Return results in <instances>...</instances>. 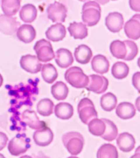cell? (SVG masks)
Wrapping results in <instances>:
<instances>
[{
  "label": "cell",
  "instance_id": "cell-41",
  "mask_svg": "<svg viewBox=\"0 0 140 158\" xmlns=\"http://www.w3.org/2000/svg\"><path fill=\"white\" fill-rule=\"evenodd\" d=\"M3 81V80L2 77V75L0 74V87L2 85Z\"/></svg>",
  "mask_w": 140,
  "mask_h": 158
},
{
  "label": "cell",
  "instance_id": "cell-24",
  "mask_svg": "<svg viewBox=\"0 0 140 158\" xmlns=\"http://www.w3.org/2000/svg\"><path fill=\"white\" fill-rule=\"evenodd\" d=\"M68 31L71 36L74 37V39H83L88 35L86 25L81 22H74L70 23L68 27Z\"/></svg>",
  "mask_w": 140,
  "mask_h": 158
},
{
  "label": "cell",
  "instance_id": "cell-30",
  "mask_svg": "<svg viewBox=\"0 0 140 158\" xmlns=\"http://www.w3.org/2000/svg\"><path fill=\"white\" fill-rule=\"evenodd\" d=\"M88 129L94 136L102 137L106 131V123L102 118H94L89 123Z\"/></svg>",
  "mask_w": 140,
  "mask_h": 158
},
{
  "label": "cell",
  "instance_id": "cell-33",
  "mask_svg": "<svg viewBox=\"0 0 140 158\" xmlns=\"http://www.w3.org/2000/svg\"><path fill=\"white\" fill-rule=\"evenodd\" d=\"M106 123V129L105 132L101 137L105 141L111 142L114 140L118 136V130L116 124L113 121L107 118H102Z\"/></svg>",
  "mask_w": 140,
  "mask_h": 158
},
{
  "label": "cell",
  "instance_id": "cell-15",
  "mask_svg": "<svg viewBox=\"0 0 140 158\" xmlns=\"http://www.w3.org/2000/svg\"><path fill=\"white\" fill-rule=\"evenodd\" d=\"M22 118L25 123L34 130H38L47 126L45 122L39 120L34 111L29 110H25L22 114Z\"/></svg>",
  "mask_w": 140,
  "mask_h": 158
},
{
  "label": "cell",
  "instance_id": "cell-23",
  "mask_svg": "<svg viewBox=\"0 0 140 158\" xmlns=\"http://www.w3.org/2000/svg\"><path fill=\"white\" fill-rule=\"evenodd\" d=\"M74 108L71 104L62 102L55 106L54 113L57 118L62 120H69L74 115Z\"/></svg>",
  "mask_w": 140,
  "mask_h": 158
},
{
  "label": "cell",
  "instance_id": "cell-40",
  "mask_svg": "<svg viewBox=\"0 0 140 158\" xmlns=\"http://www.w3.org/2000/svg\"><path fill=\"white\" fill-rule=\"evenodd\" d=\"M34 158H50L48 156H45L43 153H41V152H40V153H38V154H37V156H34Z\"/></svg>",
  "mask_w": 140,
  "mask_h": 158
},
{
  "label": "cell",
  "instance_id": "cell-31",
  "mask_svg": "<svg viewBox=\"0 0 140 158\" xmlns=\"http://www.w3.org/2000/svg\"><path fill=\"white\" fill-rule=\"evenodd\" d=\"M19 0H2L1 1V8L3 12L8 16H12L19 11L20 7Z\"/></svg>",
  "mask_w": 140,
  "mask_h": 158
},
{
  "label": "cell",
  "instance_id": "cell-3",
  "mask_svg": "<svg viewBox=\"0 0 140 158\" xmlns=\"http://www.w3.org/2000/svg\"><path fill=\"white\" fill-rule=\"evenodd\" d=\"M62 141L67 150L72 156H77L83 148V136L78 132H69L62 137Z\"/></svg>",
  "mask_w": 140,
  "mask_h": 158
},
{
  "label": "cell",
  "instance_id": "cell-39",
  "mask_svg": "<svg viewBox=\"0 0 140 158\" xmlns=\"http://www.w3.org/2000/svg\"><path fill=\"white\" fill-rule=\"evenodd\" d=\"M135 106L137 110L140 112V96L138 97L136 99Z\"/></svg>",
  "mask_w": 140,
  "mask_h": 158
},
{
  "label": "cell",
  "instance_id": "cell-28",
  "mask_svg": "<svg viewBox=\"0 0 140 158\" xmlns=\"http://www.w3.org/2000/svg\"><path fill=\"white\" fill-rule=\"evenodd\" d=\"M69 92L66 85L62 81L57 82L51 87L52 95L58 101H62L66 98Z\"/></svg>",
  "mask_w": 140,
  "mask_h": 158
},
{
  "label": "cell",
  "instance_id": "cell-29",
  "mask_svg": "<svg viewBox=\"0 0 140 158\" xmlns=\"http://www.w3.org/2000/svg\"><path fill=\"white\" fill-rule=\"evenodd\" d=\"M117 104V98L116 95L107 92L101 96L100 99V106L103 110L111 111L114 110Z\"/></svg>",
  "mask_w": 140,
  "mask_h": 158
},
{
  "label": "cell",
  "instance_id": "cell-44",
  "mask_svg": "<svg viewBox=\"0 0 140 158\" xmlns=\"http://www.w3.org/2000/svg\"><path fill=\"white\" fill-rule=\"evenodd\" d=\"M0 158H6L3 155L0 153Z\"/></svg>",
  "mask_w": 140,
  "mask_h": 158
},
{
  "label": "cell",
  "instance_id": "cell-22",
  "mask_svg": "<svg viewBox=\"0 0 140 158\" xmlns=\"http://www.w3.org/2000/svg\"><path fill=\"white\" fill-rule=\"evenodd\" d=\"M74 55L77 62L82 64H86L90 62L93 56V52L88 46L81 44L75 49Z\"/></svg>",
  "mask_w": 140,
  "mask_h": 158
},
{
  "label": "cell",
  "instance_id": "cell-5",
  "mask_svg": "<svg viewBox=\"0 0 140 158\" xmlns=\"http://www.w3.org/2000/svg\"><path fill=\"white\" fill-rule=\"evenodd\" d=\"M78 113L82 122L86 125L94 118H98V113L94 104L90 99L84 98L82 99L78 104Z\"/></svg>",
  "mask_w": 140,
  "mask_h": 158
},
{
  "label": "cell",
  "instance_id": "cell-43",
  "mask_svg": "<svg viewBox=\"0 0 140 158\" xmlns=\"http://www.w3.org/2000/svg\"><path fill=\"white\" fill-rule=\"evenodd\" d=\"M138 66L140 68V58H138Z\"/></svg>",
  "mask_w": 140,
  "mask_h": 158
},
{
  "label": "cell",
  "instance_id": "cell-42",
  "mask_svg": "<svg viewBox=\"0 0 140 158\" xmlns=\"http://www.w3.org/2000/svg\"><path fill=\"white\" fill-rule=\"evenodd\" d=\"M20 158H33L31 156H21Z\"/></svg>",
  "mask_w": 140,
  "mask_h": 158
},
{
  "label": "cell",
  "instance_id": "cell-34",
  "mask_svg": "<svg viewBox=\"0 0 140 158\" xmlns=\"http://www.w3.org/2000/svg\"><path fill=\"white\" fill-rule=\"evenodd\" d=\"M54 103L50 99H42L37 104V112L42 116H48L52 115L54 110Z\"/></svg>",
  "mask_w": 140,
  "mask_h": 158
},
{
  "label": "cell",
  "instance_id": "cell-27",
  "mask_svg": "<svg viewBox=\"0 0 140 158\" xmlns=\"http://www.w3.org/2000/svg\"><path fill=\"white\" fill-rule=\"evenodd\" d=\"M97 158H118V152L115 146L105 143L99 148L96 154Z\"/></svg>",
  "mask_w": 140,
  "mask_h": 158
},
{
  "label": "cell",
  "instance_id": "cell-14",
  "mask_svg": "<svg viewBox=\"0 0 140 158\" xmlns=\"http://www.w3.org/2000/svg\"><path fill=\"white\" fill-rule=\"evenodd\" d=\"M54 134L52 130L48 127H44L35 131L33 135L34 142L37 146L46 147L52 143Z\"/></svg>",
  "mask_w": 140,
  "mask_h": 158
},
{
  "label": "cell",
  "instance_id": "cell-2",
  "mask_svg": "<svg viewBox=\"0 0 140 158\" xmlns=\"http://www.w3.org/2000/svg\"><path fill=\"white\" fill-rule=\"evenodd\" d=\"M101 13V7L98 2L93 1H87L82 7V20L89 27H93L100 21Z\"/></svg>",
  "mask_w": 140,
  "mask_h": 158
},
{
  "label": "cell",
  "instance_id": "cell-12",
  "mask_svg": "<svg viewBox=\"0 0 140 158\" xmlns=\"http://www.w3.org/2000/svg\"><path fill=\"white\" fill-rule=\"evenodd\" d=\"M20 64L24 70L31 74H36L40 72L42 67V64L37 57L30 54L22 56Z\"/></svg>",
  "mask_w": 140,
  "mask_h": 158
},
{
  "label": "cell",
  "instance_id": "cell-9",
  "mask_svg": "<svg viewBox=\"0 0 140 158\" xmlns=\"http://www.w3.org/2000/svg\"><path fill=\"white\" fill-rule=\"evenodd\" d=\"M89 83L86 89L89 91L101 94L106 91L108 89V79L103 76L92 74L89 76Z\"/></svg>",
  "mask_w": 140,
  "mask_h": 158
},
{
  "label": "cell",
  "instance_id": "cell-25",
  "mask_svg": "<svg viewBox=\"0 0 140 158\" xmlns=\"http://www.w3.org/2000/svg\"><path fill=\"white\" fill-rule=\"evenodd\" d=\"M37 15V9L32 4L25 5L20 10V18L25 23L33 22L36 19Z\"/></svg>",
  "mask_w": 140,
  "mask_h": 158
},
{
  "label": "cell",
  "instance_id": "cell-36",
  "mask_svg": "<svg viewBox=\"0 0 140 158\" xmlns=\"http://www.w3.org/2000/svg\"><path fill=\"white\" fill-rule=\"evenodd\" d=\"M8 138L7 135L2 132H0V151L6 147L7 144Z\"/></svg>",
  "mask_w": 140,
  "mask_h": 158
},
{
  "label": "cell",
  "instance_id": "cell-32",
  "mask_svg": "<svg viewBox=\"0 0 140 158\" xmlns=\"http://www.w3.org/2000/svg\"><path fill=\"white\" fill-rule=\"evenodd\" d=\"M111 72L114 78L122 80L128 76L129 73V68L124 62H117L113 64Z\"/></svg>",
  "mask_w": 140,
  "mask_h": 158
},
{
  "label": "cell",
  "instance_id": "cell-6",
  "mask_svg": "<svg viewBox=\"0 0 140 158\" xmlns=\"http://www.w3.org/2000/svg\"><path fill=\"white\" fill-rule=\"evenodd\" d=\"M30 148V139L25 134H18L8 143V149L14 156L24 154Z\"/></svg>",
  "mask_w": 140,
  "mask_h": 158
},
{
  "label": "cell",
  "instance_id": "cell-38",
  "mask_svg": "<svg viewBox=\"0 0 140 158\" xmlns=\"http://www.w3.org/2000/svg\"><path fill=\"white\" fill-rule=\"evenodd\" d=\"M130 158H140V146L136 148L135 154L131 156Z\"/></svg>",
  "mask_w": 140,
  "mask_h": 158
},
{
  "label": "cell",
  "instance_id": "cell-26",
  "mask_svg": "<svg viewBox=\"0 0 140 158\" xmlns=\"http://www.w3.org/2000/svg\"><path fill=\"white\" fill-rule=\"evenodd\" d=\"M41 75L43 80L48 84H53L58 76L56 68L50 63L42 65Z\"/></svg>",
  "mask_w": 140,
  "mask_h": 158
},
{
  "label": "cell",
  "instance_id": "cell-7",
  "mask_svg": "<svg viewBox=\"0 0 140 158\" xmlns=\"http://www.w3.org/2000/svg\"><path fill=\"white\" fill-rule=\"evenodd\" d=\"M34 49L40 62H49L55 56L50 42L44 39L37 41Z\"/></svg>",
  "mask_w": 140,
  "mask_h": 158
},
{
  "label": "cell",
  "instance_id": "cell-4",
  "mask_svg": "<svg viewBox=\"0 0 140 158\" xmlns=\"http://www.w3.org/2000/svg\"><path fill=\"white\" fill-rule=\"evenodd\" d=\"M65 79L72 86L77 89L86 88L88 85L89 77L79 67H71L67 70Z\"/></svg>",
  "mask_w": 140,
  "mask_h": 158
},
{
  "label": "cell",
  "instance_id": "cell-1",
  "mask_svg": "<svg viewBox=\"0 0 140 158\" xmlns=\"http://www.w3.org/2000/svg\"><path fill=\"white\" fill-rule=\"evenodd\" d=\"M111 54L118 59L130 61L138 55V46L135 42L131 40L121 41L116 40L111 42L110 46Z\"/></svg>",
  "mask_w": 140,
  "mask_h": 158
},
{
  "label": "cell",
  "instance_id": "cell-19",
  "mask_svg": "<svg viewBox=\"0 0 140 158\" xmlns=\"http://www.w3.org/2000/svg\"><path fill=\"white\" fill-rule=\"evenodd\" d=\"M136 113L135 107L134 104L126 102L119 104L116 110L117 115L123 120L133 118L135 115Z\"/></svg>",
  "mask_w": 140,
  "mask_h": 158
},
{
  "label": "cell",
  "instance_id": "cell-35",
  "mask_svg": "<svg viewBox=\"0 0 140 158\" xmlns=\"http://www.w3.org/2000/svg\"><path fill=\"white\" fill-rule=\"evenodd\" d=\"M133 86L140 94V72L134 73L132 77Z\"/></svg>",
  "mask_w": 140,
  "mask_h": 158
},
{
  "label": "cell",
  "instance_id": "cell-13",
  "mask_svg": "<svg viewBox=\"0 0 140 158\" xmlns=\"http://www.w3.org/2000/svg\"><path fill=\"white\" fill-rule=\"evenodd\" d=\"M105 25L111 32H119L124 25L123 15L117 12L110 13L105 18Z\"/></svg>",
  "mask_w": 140,
  "mask_h": 158
},
{
  "label": "cell",
  "instance_id": "cell-20",
  "mask_svg": "<svg viewBox=\"0 0 140 158\" xmlns=\"http://www.w3.org/2000/svg\"><path fill=\"white\" fill-rule=\"evenodd\" d=\"M91 64L94 71L101 75L107 73L110 68V62L107 58L102 54L95 56L92 59Z\"/></svg>",
  "mask_w": 140,
  "mask_h": 158
},
{
  "label": "cell",
  "instance_id": "cell-45",
  "mask_svg": "<svg viewBox=\"0 0 140 158\" xmlns=\"http://www.w3.org/2000/svg\"><path fill=\"white\" fill-rule=\"evenodd\" d=\"M79 158L78 157H76V156H70L69 158Z\"/></svg>",
  "mask_w": 140,
  "mask_h": 158
},
{
  "label": "cell",
  "instance_id": "cell-17",
  "mask_svg": "<svg viewBox=\"0 0 140 158\" xmlns=\"http://www.w3.org/2000/svg\"><path fill=\"white\" fill-rule=\"evenodd\" d=\"M66 34V28L61 23L52 25L46 32V36L47 39L53 42L62 41L65 38Z\"/></svg>",
  "mask_w": 140,
  "mask_h": 158
},
{
  "label": "cell",
  "instance_id": "cell-8",
  "mask_svg": "<svg viewBox=\"0 0 140 158\" xmlns=\"http://www.w3.org/2000/svg\"><path fill=\"white\" fill-rule=\"evenodd\" d=\"M47 13L48 18L53 22L61 23L65 21L67 10L64 4L55 1L48 6Z\"/></svg>",
  "mask_w": 140,
  "mask_h": 158
},
{
  "label": "cell",
  "instance_id": "cell-10",
  "mask_svg": "<svg viewBox=\"0 0 140 158\" xmlns=\"http://www.w3.org/2000/svg\"><path fill=\"white\" fill-rule=\"evenodd\" d=\"M126 36L131 40H137L140 38V14L134 15L124 25Z\"/></svg>",
  "mask_w": 140,
  "mask_h": 158
},
{
  "label": "cell",
  "instance_id": "cell-11",
  "mask_svg": "<svg viewBox=\"0 0 140 158\" xmlns=\"http://www.w3.org/2000/svg\"><path fill=\"white\" fill-rule=\"evenodd\" d=\"M20 23L15 18L5 15H0V31L7 35L14 34L20 27Z\"/></svg>",
  "mask_w": 140,
  "mask_h": 158
},
{
  "label": "cell",
  "instance_id": "cell-18",
  "mask_svg": "<svg viewBox=\"0 0 140 158\" xmlns=\"http://www.w3.org/2000/svg\"><path fill=\"white\" fill-rule=\"evenodd\" d=\"M55 59L58 66L62 68H67L71 66L74 61L71 52L68 49L63 48L57 50Z\"/></svg>",
  "mask_w": 140,
  "mask_h": 158
},
{
  "label": "cell",
  "instance_id": "cell-21",
  "mask_svg": "<svg viewBox=\"0 0 140 158\" xmlns=\"http://www.w3.org/2000/svg\"><path fill=\"white\" fill-rule=\"evenodd\" d=\"M36 32L31 25H22L17 32L18 39L25 44H29L35 39Z\"/></svg>",
  "mask_w": 140,
  "mask_h": 158
},
{
  "label": "cell",
  "instance_id": "cell-16",
  "mask_svg": "<svg viewBox=\"0 0 140 158\" xmlns=\"http://www.w3.org/2000/svg\"><path fill=\"white\" fill-rule=\"evenodd\" d=\"M117 144L121 151L126 153L130 152L135 148V139L130 133L123 132L117 138Z\"/></svg>",
  "mask_w": 140,
  "mask_h": 158
},
{
  "label": "cell",
  "instance_id": "cell-37",
  "mask_svg": "<svg viewBox=\"0 0 140 158\" xmlns=\"http://www.w3.org/2000/svg\"><path fill=\"white\" fill-rule=\"evenodd\" d=\"M129 3L131 10L140 12V0H130Z\"/></svg>",
  "mask_w": 140,
  "mask_h": 158
}]
</instances>
